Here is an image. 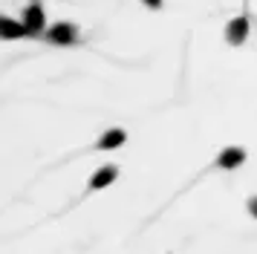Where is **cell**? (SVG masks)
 Segmentation results:
<instances>
[{
	"instance_id": "1",
	"label": "cell",
	"mask_w": 257,
	"mask_h": 254,
	"mask_svg": "<svg viewBox=\"0 0 257 254\" xmlns=\"http://www.w3.org/2000/svg\"><path fill=\"white\" fill-rule=\"evenodd\" d=\"M78 23H67V21H58V23H52L47 32L41 35L47 44H55V46H72V44H78Z\"/></svg>"
},
{
	"instance_id": "2",
	"label": "cell",
	"mask_w": 257,
	"mask_h": 254,
	"mask_svg": "<svg viewBox=\"0 0 257 254\" xmlns=\"http://www.w3.org/2000/svg\"><path fill=\"white\" fill-rule=\"evenodd\" d=\"M26 26V32H29V38H35V35H44V26H47V18H44V9H41V3L38 0H32L29 6H26L24 12V21H21Z\"/></svg>"
},
{
	"instance_id": "3",
	"label": "cell",
	"mask_w": 257,
	"mask_h": 254,
	"mask_svg": "<svg viewBox=\"0 0 257 254\" xmlns=\"http://www.w3.org/2000/svg\"><path fill=\"white\" fill-rule=\"evenodd\" d=\"M245 38H248V18L245 15H237V18H231L225 23V41L231 46L245 44Z\"/></svg>"
},
{
	"instance_id": "4",
	"label": "cell",
	"mask_w": 257,
	"mask_h": 254,
	"mask_svg": "<svg viewBox=\"0 0 257 254\" xmlns=\"http://www.w3.org/2000/svg\"><path fill=\"white\" fill-rule=\"evenodd\" d=\"M116 179H118V168L116 165H101V168L90 176L87 191H101V188H107V185H113Z\"/></svg>"
},
{
	"instance_id": "5",
	"label": "cell",
	"mask_w": 257,
	"mask_h": 254,
	"mask_svg": "<svg viewBox=\"0 0 257 254\" xmlns=\"http://www.w3.org/2000/svg\"><path fill=\"white\" fill-rule=\"evenodd\" d=\"M243 162H245V150L243 148H222L220 156H217V168L234 171V168H240Z\"/></svg>"
},
{
	"instance_id": "6",
	"label": "cell",
	"mask_w": 257,
	"mask_h": 254,
	"mask_svg": "<svg viewBox=\"0 0 257 254\" xmlns=\"http://www.w3.org/2000/svg\"><path fill=\"white\" fill-rule=\"evenodd\" d=\"M0 38H3V41H15V38H29V32H26L24 23H18V21H12L9 15H3V18H0Z\"/></svg>"
},
{
	"instance_id": "7",
	"label": "cell",
	"mask_w": 257,
	"mask_h": 254,
	"mask_svg": "<svg viewBox=\"0 0 257 254\" xmlns=\"http://www.w3.org/2000/svg\"><path fill=\"white\" fill-rule=\"evenodd\" d=\"M124 142H127V133H124L121 127H113V130H107L104 136L95 142V148L98 150H116V148H121Z\"/></svg>"
},
{
	"instance_id": "8",
	"label": "cell",
	"mask_w": 257,
	"mask_h": 254,
	"mask_svg": "<svg viewBox=\"0 0 257 254\" xmlns=\"http://www.w3.org/2000/svg\"><path fill=\"white\" fill-rule=\"evenodd\" d=\"M245 208H248V214L257 219V196H248V202H245Z\"/></svg>"
},
{
	"instance_id": "9",
	"label": "cell",
	"mask_w": 257,
	"mask_h": 254,
	"mask_svg": "<svg viewBox=\"0 0 257 254\" xmlns=\"http://www.w3.org/2000/svg\"><path fill=\"white\" fill-rule=\"evenodd\" d=\"M142 3H145L148 9H162L165 6V0H142Z\"/></svg>"
}]
</instances>
